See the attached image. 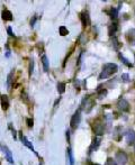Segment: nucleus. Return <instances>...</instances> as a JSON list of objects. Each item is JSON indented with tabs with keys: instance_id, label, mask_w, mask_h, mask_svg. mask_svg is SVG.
<instances>
[{
	"instance_id": "nucleus-25",
	"label": "nucleus",
	"mask_w": 135,
	"mask_h": 165,
	"mask_svg": "<svg viewBox=\"0 0 135 165\" xmlns=\"http://www.w3.org/2000/svg\"><path fill=\"white\" fill-rule=\"evenodd\" d=\"M122 80H123L124 82H128V81H129V80H128V74H127V73L123 74V75H122Z\"/></svg>"
},
{
	"instance_id": "nucleus-31",
	"label": "nucleus",
	"mask_w": 135,
	"mask_h": 165,
	"mask_svg": "<svg viewBox=\"0 0 135 165\" xmlns=\"http://www.w3.org/2000/svg\"><path fill=\"white\" fill-rule=\"evenodd\" d=\"M35 20H36V16H34L33 20H30V25H32V26H34V24H35Z\"/></svg>"
},
{
	"instance_id": "nucleus-30",
	"label": "nucleus",
	"mask_w": 135,
	"mask_h": 165,
	"mask_svg": "<svg viewBox=\"0 0 135 165\" xmlns=\"http://www.w3.org/2000/svg\"><path fill=\"white\" fill-rule=\"evenodd\" d=\"M7 32H8V34L10 36H15L14 35V33H12V28H10V27H8V28H7Z\"/></svg>"
},
{
	"instance_id": "nucleus-10",
	"label": "nucleus",
	"mask_w": 135,
	"mask_h": 165,
	"mask_svg": "<svg viewBox=\"0 0 135 165\" xmlns=\"http://www.w3.org/2000/svg\"><path fill=\"white\" fill-rule=\"evenodd\" d=\"M125 139H126L127 144H133L135 141V133L133 130H128L125 135Z\"/></svg>"
},
{
	"instance_id": "nucleus-13",
	"label": "nucleus",
	"mask_w": 135,
	"mask_h": 165,
	"mask_svg": "<svg viewBox=\"0 0 135 165\" xmlns=\"http://www.w3.org/2000/svg\"><path fill=\"white\" fill-rule=\"evenodd\" d=\"M1 106H2L3 110H7L9 108V99L7 96H2L1 97Z\"/></svg>"
},
{
	"instance_id": "nucleus-1",
	"label": "nucleus",
	"mask_w": 135,
	"mask_h": 165,
	"mask_svg": "<svg viewBox=\"0 0 135 165\" xmlns=\"http://www.w3.org/2000/svg\"><path fill=\"white\" fill-rule=\"evenodd\" d=\"M118 71V66L115 63H107V64L104 65L103 71L99 75V80H105L107 78H109L112 74L116 73Z\"/></svg>"
},
{
	"instance_id": "nucleus-22",
	"label": "nucleus",
	"mask_w": 135,
	"mask_h": 165,
	"mask_svg": "<svg viewBox=\"0 0 135 165\" xmlns=\"http://www.w3.org/2000/svg\"><path fill=\"white\" fill-rule=\"evenodd\" d=\"M105 165H117V162H116L115 159H113L112 157H109V158H107V161H106Z\"/></svg>"
},
{
	"instance_id": "nucleus-8",
	"label": "nucleus",
	"mask_w": 135,
	"mask_h": 165,
	"mask_svg": "<svg viewBox=\"0 0 135 165\" xmlns=\"http://www.w3.org/2000/svg\"><path fill=\"white\" fill-rule=\"evenodd\" d=\"M81 21H82V25L83 26H89L90 25V16H89V12L87 10L81 14Z\"/></svg>"
},
{
	"instance_id": "nucleus-23",
	"label": "nucleus",
	"mask_w": 135,
	"mask_h": 165,
	"mask_svg": "<svg viewBox=\"0 0 135 165\" xmlns=\"http://www.w3.org/2000/svg\"><path fill=\"white\" fill-rule=\"evenodd\" d=\"M12 74H14V72H10V73L8 74V79H7V86H8V88H10V86H12Z\"/></svg>"
},
{
	"instance_id": "nucleus-20",
	"label": "nucleus",
	"mask_w": 135,
	"mask_h": 165,
	"mask_svg": "<svg viewBox=\"0 0 135 165\" xmlns=\"http://www.w3.org/2000/svg\"><path fill=\"white\" fill-rule=\"evenodd\" d=\"M68 156H69V161H70V165H74V158L71 152V148H68Z\"/></svg>"
},
{
	"instance_id": "nucleus-34",
	"label": "nucleus",
	"mask_w": 135,
	"mask_h": 165,
	"mask_svg": "<svg viewBox=\"0 0 135 165\" xmlns=\"http://www.w3.org/2000/svg\"><path fill=\"white\" fill-rule=\"evenodd\" d=\"M134 12H135V8H134Z\"/></svg>"
},
{
	"instance_id": "nucleus-29",
	"label": "nucleus",
	"mask_w": 135,
	"mask_h": 165,
	"mask_svg": "<svg viewBox=\"0 0 135 165\" xmlns=\"http://www.w3.org/2000/svg\"><path fill=\"white\" fill-rule=\"evenodd\" d=\"M113 42H114V45H115V47H116V48H118V47L120 46V44L118 43V41H117L116 38H115V37L113 38Z\"/></svg>"
},
{
	"instance_id": "nucleus-28",
	"label": "nucleus",
	"mask_w": 135,
	"mask_h": 165,
	"mask_svg": "<svg viewBox=\"0 0 135 165\" xmlns=\"http://www.w3.org/2000/svg\"><path fill=\"white\" fill-rule=\"evenodd\" d=\"M80 42H81V44H85L86 42H87V38H85V34L80 36Z\"/></svg>"
},
{
	"instance_id": "nucleus-18",
	"label": "nucleus",
	"mask_w": 135,
	"mask_h": 165,
	"mask_svg": "<svg viewBox=\"0 0 135 165\" xmlns=\"http://www.w3.org/2000/svg\"><path fill=\"white\" fill-rule=\"evenodd\" d=\"M106 94H107V90H106V89H98V98H99V99L105 98Z\"/></svg>"
},
{
	"instance_id": "nucleus-16",
	"label": "nucleus",
	"mask_w": 135,
	"mask_h": 165,
	"mask_svg": "<svg viewBox=\"0 0 135 165\" xmlns=\"http://www.w3.org/2000/svg\"><path fill=\"white\" fill-rule=\"evenodd\" d=\"M99 144H100L99 139L94 138V140H92V144H91V146H90V152H92V150H94V148H95V149H97V147L99 146Z\"/></svg>"
},
{
	"instance_id": "nucleus-5",
	"label": "nucleus",
	"mask_w": 135,
	"mask_h": 165,
	"mask_svg": "<svg viewBox=\"0 0 135 165\" xmlns=\"http://www.w3.org/2000/svg\"><path fill=\"white\" fill-rule=\"evenodd\" d=\"M95 105V101L91 99L90 97H86L85 99H83V102H82V109L85 110L86 112H89L91 109H92V107H94Z\"/></svg>"
},
{
	"instance_id": "nucleus-32",
	"label": "nucleus",
	"mask_w": 135,
	"mask_h": 165,
	"mask_svg": "<svg viewBox=\"0 0 135 165\" xmlns=\"http://www.w3.org/2000/svg\"><path fill=\"white\" fill-rule=\"evenodd\" d=\"M134 153H135V145H134Z\"/></svg>"
},
{
	"instance_id": "nucleus-21",
	"label": "nucleus",
	"mask_w": 135,
	"mask_h": 165,
	"mask_svg": "<svg viewBox=\"0 0 135 165\" xmlns=\"http://www.w3.org/2000/svg\"><path fill=\"white\" fill-rule=\"evenodd\" d=\"M117 16H118V9H116V8H114V7H113L112 10H110V17L114 18V19H116V18H117Z\"/></svg>"
},
{
	"instance_id": "nucleus-6",
	"label": "nucleus",
	"mask_w": 135,
	"mask_h": 165,
	"mask_svg": "<svg viewBox=\"0 0 135 165\" xmlns=\"http://www.w3.org/2000/svg\"><path fill=\"white\" fill-rule=\"evenodd\" d=\"M117 107H118V109L122 110L123 112L129 111V103H128V101L125 100V99H119L117 102Z\"/></svg>"
},
{
	"instance_id": "nucleus-9",
	"label": "nucleus",
	"mask_w": 135,
	"mask_h": 165,
	"mask_svg": "<svg viewBox=\"0 0 135 165\" xmlns=\"http://www.w3.org/2000/svg\"><path fill=\"white\" fill-rule=\"evenodd\" d=\"M0 148H1V149H2V152L5 153L7 159H8V162L9 163H14V159H12V152H10V149H9L7 146H2V145H0Z\"/></svg>"
},
{
	"instance_id": "nucleus-17",
	"label": "nucleus",
	"mask_w": 135,
	"mask_h": 165,
	"mask_svg": "<svg viewBox=\"0 0 135 165\" xmlns=\"http://www.w3.org/2000/svg\"><path fill=\"white\" fill-rule=\"evenodd\" d=\"M58 91H59L60 94L64 93V91H65V83L64 82L58 83Z\"/></svg>"
},
{
	"instance_id": "nucleus-11",
	"label": "nucleus",
	"mask_w": 135,
	"mask_h": 165,
	"mask_svg": "<svg viewBox=\"0 0 135 165\" xmlns=\"http://www.w3.org/2000/svg\"><path fill=\"white\" fill-rule=\"evenodd\" d=\"M21 140L25 146H27V147L30 148V149H32L33 152H35V150H34V146L32 145V143H30V140H28V139H27L23 134H21Z\"/></svg>"
},
{
	"instance_id": "nucleus-33",
	"label": "nucleus",
	"mask_w": 135,
	"mask_h": 165,
	"mask_svg": "<svg viewBox=\"0 0 135 165\" xmlns=\"http://www.w3.org/2000/svg\"><path fill=\"white\" fill-rule=\"evenodd\" d=\"M92 165H99V164H92Z\"/></svg>"
},
{
	"instance_id": "nucleus-7",
	"label": "nucleus",
	"mask_w": 135,
	"mask_h": 165,
	"mask_svg": "<svg viewBox=\"0 0 135 165\" xmlns=\"http://www.w3.org/2000/svg\"><path fill=\"white\" fill-rule=\"evenodd\" d=\"M126 39L129 44L135 45V28H131L126 34Z\"/></svg>"
},
{
	"instance_id": "nucleus-24",
	"label": "nucleus",
	"mask_w": 135,
	"mask_h": 165,
	"mask_svg": "<svg viewBox=\"0 0 135 165\" xmlns=\"http://www.w3.org/2000/svg\"><path fill=\"white\" fill-rule=\"evenodd\" d=\"M119 57H120V60H123V62L125 63L126 65H128V66H132V63H129V62H128V60L125 59V57H124L123 55H119Z\"/></svg>"
},
{
	"instance_id": "nucleus-2",
	"label": "nucleus",
	"mask_w": 135,
	"mask_h": 165,
	"mask_svg": "<svg viewBox=\"0 0 135 165\" xmlns=\"http://www.w3.org/2000/svg\"><path fill=\"white\" fill-rule=\"evenodd\" d=\"M80 121H81V115H80V110H77L74 112V115L71 117L70 120V125L72 129H77L80 125Z\"/></svg>"
},
{
	"instance_id": "nucleus-3",
	"label": "nucleus",
	"mask_w": 135,
	"mask_h": 165,
	"mask_svg": "<svg viewBox=\"0 0 135 165\" xmlns=\"http://www.w3.org/2000/svg\"><path fill=\"white\" fill-rule=\"evenodd\" d=\"M115 159H116V162L120 165H125L128 161V156H127V154L124 152V150H118L117 153H116V156H115Z\"/></svg>"
},
{
	"instance_id": "nucleus-4",
	"label": "nucleus",
	"mask_w": 135,
	"mask_h": 165,
	"mask_svg": "<svg viewBox=\"0 0 135 165\" xmlns=\"http://www.w3.org/2000/svg\"><path fill=\"white\" fill-rule=\"evenodd\" d=\"M94 133L96 134V135L100 136L104 134V130H105V125H104V123H101V121L98 119V120H96L94 123Z\"/></svg>"
},
{
	"instance_id": "nucleus-15",
	"label": "nucleus",
	"mask_w": 135,
	"mask_h": 165,
	"mask_svg": "<svg viewBox=\"0 0 135 165\" xmlns=\"http://www.w3.org/2000/svg\"><path fill=\"white\" fill-rule=\"evenodd\" d=\"M116 30H117V25H116V24H112V25H110V26L108 27V34H109L110 36L115 35Z\"/></svg>"
},
{
	"instance_id": "nucleus-27",
	"label": "nucleus",
	"mask_w": 135,
	"mask_h": 165,
	"mask_svg": "<svg viewBox=\"0 0 135 165\" xmlns=\"http://www.w3.org/2000/svg\"><path fill=\"white\" fill-rule=\"evenodd\" d=\"M33 123H34V121H33V119H30V118L27 119V125H28V127H30V128H32V127L34 126V124H33Z\"/></svg>"
},
{
	"instance_id": "nucleus-12",
	"label": "nucleus",
	"mask_w": 135,
	"mask_h": 165,
	"mask_svg": "<svg viewBox=\"0 0 135 165\" xmlns=\"http://www.w3.org/2000/svg\"><path fill=\"white\" fill-rule=\"evenodd\" d=\"M2 19L3 20H12L14 19V17H12V11H9V10H3L2 11Z\"/></svg>"
},
{
	"instance_id": "nucleus-19",
	"label": "nucleus",
	"mask_w": 135,
	"mask_h": 165,
	"mask_svg": "<svg viewBox=\"0 0 135 165\" xmlns=\"http://www.w3.org/2000/svg\"><path fill=\"white\" fill-rule=\"evenodd\" d=\"M59 32H60V35H61V36H65V35H68V34H69V30H68V28H67V27H64V26L60 27Z\"/></svg>"
},
{
	"instance_id": "nucleus-14",
	"label": "nucleus",
	"mask_w": 135,
	"mask_h": 165,
	"mask_svg": "<svg viewBox=\"0 0 135 165\" xmlns=\"http://www.w3.org/2000/svg\"><path fill=\"white\" fill-rule=\"evenodd\" d=\"M42 63H43V68H44L45 72H49V60H47L46 55L42 56Z\"/></svg>"
},
{
	"instance_id": "nucleus-26",
	"label": "nucleus",
	"mask_w": 135,
	"mask_h": 165,
	"mask_svg": "<svg viewBox=\"0 0 135 165\" xmlns=\"http://www.w3.org/2000/svg\"><path fill=\"white\" fill-rule=\"evenodd\" d=\"M33 68H34V61H30V75H32V73H33Z\"/></svg>"
}]
</instances>
